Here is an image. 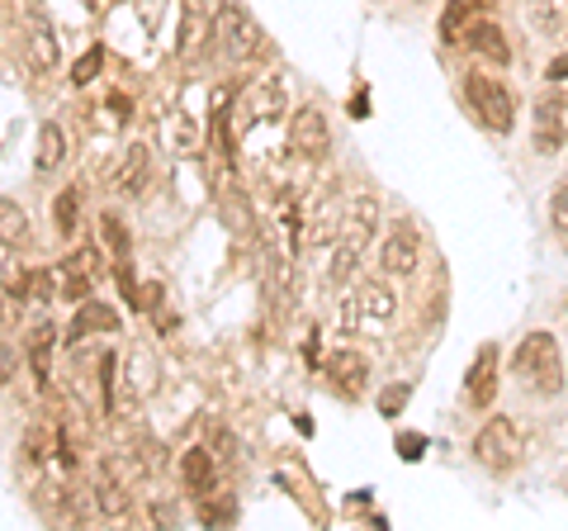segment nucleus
I'll use <instances>...</instances> for the list:
<instances>
[{"label": "nucleus", "mask_w": 568, "mask_h": 531, "mask_svg": "<svg viewBox=\"0 0 568 531\" xmlns=\"http://www.w3.org/2000/svg\"><path fill=\"white\" fill-rule=\"evenodd\" d=\"M200 518L209 522V527H233L237 522V493L233 489H204L200 493Z\"/></svg>", "instance_id": "20"}, {"label": "nucleus", "mask_w": 568, "mask_h": 531, "mask_svg": "<svg viewBox=\"0 0 568 531\" xmlns=\"http://www.w3.org/2000/svg\"><path fill=\"white\" fill-rule=\"evenodd\" d=\"M403 403H407V384H394V389H384V394H379V413L394 418Z\"/></svg>", "instance_id": "30"}, {"label": "nucleus", "mask_w": 568, "mask_h": 531, "mask_svg": "<svg viewBox=\"0 0 568 531\" xmlns=\"http://www.w3.org/2000/svg\"><path fill=\"white\" fill-rule=\"evenodd\" d=\"M71 342H81V338H91V332H119V313L104 304V299H81L77 304V318H71Z\"/></svg>", "instance_id": "15"}, {"label": "nucleus", "mask_w": 568, "mask_h": 531, "mask_svg": "<svg viewBox=\"0 0 568 531\" xmlns=\"http://www.w3.org/2000/svg\"><path fill=\"white\" fill-rule=\"evenodd\" d=\"M379 228V200L375 194H361L346 214H342V233H336V261H332V280H346L355 257L369 247V238H375Z\"/></svg>", "instance_id": "3"}, {"label": "nucleus", "mask_w": 568, "mask_h": 531, "mask_svg": "<svg viewBox=\"0 0 568 531\" xmlns=\"http://www.w3.org/2000/svg\"><path fill=\"white\" fill-rule=\"evenodd\" d=\"M398 447H403V455H407V460H417V455H422V437H403Z\"/></svg>", "instance_id": "33"}, {"label": "nucleus", "mask_w": 568, "mask_h": 531, "mask_svg": "<svg viewBox=\"0 0 568 531\" xmlns=\"http://www.w3.org/2000/svg\"><path fill=\"white\" fill-rule=\"evenodd\" d=\"M0 219H6V247H14V242H20L24 233H29V219H24V209L20 204H14V200H6V204H0Z\"/></svg>", "instance_id": "27"}, {"label": "nucleus", "mask_w": 568, "mask_h": 531, "mask_svg": "<svg viewBox=\"0 0 568 531\" xmlns=\"http://www.w3.org/2000/svg\"><path fill=\"white\" fill-rule=\"evenodd\" d=\"M62 162H67V129L48 119L39 129V152H33V167H39V171H58Z\"/></svg>", "instance_id": "21"}, {"label": "nucleus", "mask_w": 568, "mask_h": 531, "mask_svg": "<svg viewBox=\"0 0 568 531\" xmlns=\"http://www.w3.org/2000/svg\"><path fill=\"white\" fill-rule=\"evenodd\" d=\"M465 394L474 409H493V399H497V347H478V357L469 365V380H465Z\"/></svg>", "instance_id": "13"}, {"label": "nucleus", "mask_w": 568, "mask_h": 531, "mask_svg": "<svg viewBox=\"0 0 568 531\" xmlns=\"http://www.w3.org/2000/svg\"><path fill=\"white\" fill-rule=\"evenodd\" d=\"M114 365H119L114 357H104V361H100V389H104V413H110V409H114Z\"/></svg>", "instance_id": "29"}, {"label": "nucleus", "mask_w": 568, "mask_h": 531, "mask_svg": "<svg viewBox=\"0 0 568 531\" xmlns=\"http://www.w3.org/2000/svg\"><path fill=\"white\" fill-rule=\"evenodd\" d=\"M52 342H58V328H52V323L33 328V338H29V361H33V375H39L43 384H48V375H52Z\"/></svg>", "instance_id": "23"}, {"label": "nucleus", "mask_w": 568, "mask_h": 531, "mask_svg": "<svg viewBox=\"0 0 568 531\" xmlns=\"http://www.w3.org/2000/svg\"><path fill=\"white\" fill-rule=\"evenodd\" d=\"M549 228H555V238L559 247L568 252V176L555 186V200H549Z\"/></svg>", "instance_id": "26"}, {"label": "nucleus", "mask_w": 568, "mask_h": 531, "mask_svg": "<svg viewBox=\"0 0 568 531\" xmlns=\"http://www.w3.org/2000/svg\"><path fill=\"white\" fill-rule=\"evenodd\" d=\"M549 81H568V58H555L549 62V72H545Z\"/></svg>", "instance_id": "32"}, {"label": "nucleus", "mask_w": 568, "mask_h": 531, "mask_svg": "<svg viewBox=\"0 0 568 531\" xmlns=\"http://www.w3.org/2000/svg\"><path fill=\"white\" fill-rule=\"evenodd\" d=\"M465 43H469L474 58H488V62H497V67L511 62V43H507V33L497 29L493 20H478V24H469Z\"/></svg>", "instance_id": "17"}, {"label": "nucleus", "mask_w": 568, "mask_h": 531, "mask_svg": "<svg viewBox=\"0 0 568 531\" xmlns=\"http://www.w3.org/2000/svg\"><path fill=\"white\" fill-rule=\"evenodd\" d=\"M521 451H526V441L517 432V422L511 418H488L484 428H478L474 437V460L484 470H511V465H521Z\"/></svg>", "instance_id": "5"}, {"label": "nucleus", "mask_w": 568, "mask_h": 531, "mask_svg": "<svg viewBox=\"0 0 568 531\" xmlns=\"http://www.w3.org/2000/svg\"><path fill=\"white\" fill-rule=\"evenodd\" d=\"M100 233H104V247L114 252V266L133 257V247H129V228H123V219H119V214H104V219H100Z\"/></svg>", "instance_id": "25"}, {"label": "nucleus", "mask_w": 568, "mask_h": 531, "mask_svg": "<svg viewBox=\"0 0 568 531\" xmlns=\"http://www.w3.org/2000/svg\"><path fill=\"white\" fill-rule=\"evenodd\" d=\"M530 114H536V152L555 157L568 143V96L564 91H545Z\"/></svg>", "instance_id": "6"}, {"label": "nucleus", "mask_w": 568, "mask_h": 531, "mask_svg": "<svg viewBox=\"0 0 568 531\" xmlns=\"http://www.w3.org/2000/svg\"><path fill=\"white\" fill-rule=\"evenodd\" d=\"M484 10H493V0H450V6L440 10V39L459 43L469 33V24L484 20Z\"/></svg>", "instance_id": "16"}, {"label": "nucleus", "mask_w": 568, "mask_h": 531, "mask_svg": "<svg viewBox=\"0 0 568 531\" xmlns=\"http://www.w3.org/2000/svg\"><path fill=\"white\" fill-rule=\"evenodd\" d=\"M213 470H219V455H213L209 447H190L181 455V484L200 499L204 489H213Z\"/></svg>", "instance_id": "18"}, {"label": "nucleus", "mask_w": 568, "mask_h": 531, "mask_svg": "<svg viewBox=\"0 0 568 531\" xmlns=\"http://www.w3.org/2000/svg\"><path fill=\"white\" fill-rule=\"evenodd\" d=\"M114 190L119 194H142L148 190V148H129V157H123V167L114 176Z\"/></svg>", "instance_id": "22"}, {"label": "nucleus", "mask_w": 568, "mask_h": 531, "mask_svg": "<svg viewBox=\"0 0 568 531\" xmlns=\"http://www.w3.org/2000/svg\"><path fill=\"white\" fill-rule=\"evenodd\" d=\"M152 518H156V522H162V527H166V522L175 527V508H166V503H156V508H152Z\"/></svg>", "instance_id": "34"}, {"label": "nucleus", "mask_w": 568, "mask_h": 531, "mask_svg": "<svg viewBox=\"0 0 568 531\" xmlns=\"http://www.w3.org/2000/svg\"><path fill=\"white\" fill-rule=\"evenodd\" d=\"M511 370H517V380L526 389H536V394H559L564 389V357H559V342L555 332H526L511 351Z\"/></svg>", "instance_id": "1"}, {"label": "nucleus", "mask_w": 568, "mask_h": 531, "mask_svg": "<svg viewBox=\"0 0 568 531\" xmlns=\"http://www.w3.org/2000/svg\"><path fill=\"white\" fill-rule=\"evenodd\" d=\"M323 370L342 394H361L365 380H369V361L361 357V351H332V357L323 361Z\"/></svg>", "instance_id": "14"}, {"label": "nucleus", "mask_w": 568, "mask_h": 531, "mask_svg": "<svg viewBox=\"0 0 568 531\" xmlns=\"http://www.w3.org/2000/svg\"><path fill=\"white\" fill-rule=\"evenodd\" d=\"M95 512L100 518H129L133 512V489L114 480V474H104V480L95 484Z\"/></svg>", "instance_id": "19"}, {"label": "nucleus", "mask_w": 568, "mask_h": 531, "mask_svg": "<svg viewBox=\"0 0 568 531\" xmlns=\"http://www.w3.org/2000/svg\"><path fill=\"white\" fill-rule=\"evenodd\" d=\"M227 67H242L252 52L261 48V29L256 20L246 14L242 6H233V0H223L219 10H213V43H209Z\"/></svg>", "instance_id": "2"}, {"label": "nucleus", "mask_w": 568, "mask_h": 531, "mask_svg": "<svg viewBox=\"0 0 568 531\" xmlns=\"http://www.w3.org/2000/svg\"><path fill=\"white\" fill-rule=\"evenodd\" d=\"M280 110H284V91H280L275 77H261V81H252V86H246V91L237 96V123H242V129L271 123Z\"/></svg>", "instance_id": "10"}, {"label": "nucleus", "mask_w": 568, "mask_h": 531, "mask_svg": "<svg viewBox=\"0 0 568 531\" xmlns=\"http://www.w3.org/2000/svg\"><path fill=\"white\" fill-rule=\"evenodd\" d=\"M100 62H104V52H100V48H91V52H85V58L77 62V72H71V81H77V86H91V81H95V72H100Z\"/></svg>", "instance_id": "28"}, {"label": "nucleus", "mask_w": 568, "mask_h": 531, "mask_svg": "<svg viewBox=\"0 0 568 531\" xmlns=\"http://www.w3.org/2000/svg\"><path fill=\"white\" fill-rule=\"evenodd\" d=\"M24 58L33 72H58V33H52V24L39 10H33L24 24Z\"/></svg>", "instance_id": "11"}, {"label": "nucleus", "mask_w": 568, "mask_h": 531, "mask_svg": "<svg viewBox=\"0 0 568 531\" xmlns=\"http://www.w3.org/2000/svg\"><path fill=\"white\" fill-rule=\"evenodd\" d=\"M213 43V20H209V0H185L181 10V39H175V52L181 58H194L200 48Z\"/></svg>", "instance_id": "12"}, {"label": "nucleus", "mask_w": 568, "mask_h": 531, "mask_svg": "<svg viewBox=\"0 0 568 531\" xmlns=\"http://www.w3.org/2000/svg\"><path fill=\"white\" fill-rule=\"evenodd\" d=\"M290 143L298 157H308V162H323L332 152V129H327V114L317 110V104H304V110H294L290 119Z\"/></svg>", "instance_id": "7"}, {"label": "nucleus", "mask_w": 568, "mask_h": 531, "mask_svg": "<svg viewBox=\"0 0 568 531\" xmlns=\"http://www.w3.org/2000/svg\"><path fill=\"white\" fill-rule=\"evenodd\" d=\"M417 261H422V233H417V223L403 219V223H394V233L384 238L379 266H384V275H413Z\"/></svg>", "instance_id": "9"}, {"label": "nucleus", "mask_w": 568, "mask_h": 531, "mask_svg": "<svg viewBox=\"0 0 568 531\" xmlns=\"http://www.w3.org/2000/svg\"><path fill=\"white\" fill-rule=\"evenodd\" d=\"M465 104L493 133H511V123H517V96L493 77H465Z\"/></svg>", "instance_id": "4"}, {"label": "nucleus", "mask_w": 568, "mask_h": 531, "mask_svg": "<svg viewBox=\"0 0 568 531\" xmlns=\"http://www.w3.org/2000/svg\"><path fill=\"white\" fill-rule=\"evenodd\" d=\"M52 223H58V233L71 238L81 223V186H67L58 200H52Z\"/></svg>", "instance_id": "24"}, {"label": "nucleus", "mask_w": 568, "mask_h": 531, "mask_svg": "<svg viewBox=\"0 0 568 531\" xmlns=\"http://www.w3.org/2000/svg\"><path fill=\"white\" fill-rule=\"evenodd\" d=\"M213 447H219V451H213L219 460H233V455H237V441H233V432H213Z\"/></svg>", "instance_id": "31"}, {"label": "nucleus", "mask_w": 568, "mask_h": 531, "mask_svg": "<svg viewBox=\"0 0 568 531\" xmlns=\"http://www.w3.org/2000/svg\"><path fill=\"white\" fill-rule=\"evenodd\" d=\"M100 247H81L77 257H67L62 261V271H58V290L71 299V304H81V299H91L95 294V280H100Z\"/></svg>", "instance_id": "8"}]
</instances>
